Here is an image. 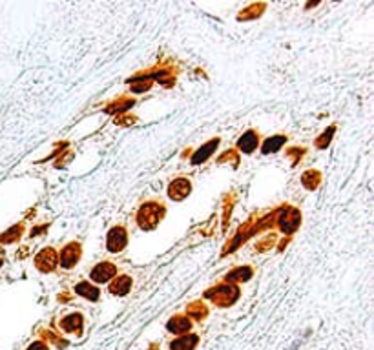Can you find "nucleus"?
<instances>
[{
	"mask_svg": "<svg viewBox=\"0 0 374 350\" xmlns=\"http://www.w3.org/2000/svg\"><path fill=\"white\" fill-rule=\"evenodd\" d=\"M75 292H77L79 296H83V298L90 299V301L99 299V288H95V286L90 283H79L77 288H75Z\"/></svg>",
	"mask_w": 374,
	"mask_h": 350,
	"instance_id": "obj_13",
	"label": "nucleus"
},
{
	"mask_svg": "<svg viewBox=\"0 0 374 350\" xmlns=\"http://www.w3.org/2000/svg\"><path fill=\"white\" fill-rule=\"evenodd\" d=\"M30 350H48V349H46L42 343H35V345H31L30 347Z\"/></svg>",
	"mask_w": 374,
	"mask_h": 350,
	"instance_id": "obj_22",
	"label": "nucleus"
},
{
	"mask_svg": "<svg viewBox=\"0 0 374 350\" xmlns=\"http://www.w3.org/2000/svg\"><path fill=\"white\" fill-rule=\"evenodd\" d=\"M0 265H2V261H0Z\"/></svg>",
	"mask_w": 374,
	"mask_h": 350,
	"instance_id": "obj_23",
	"label": "nucleus"
},
{
	"mask_svg": "<svg viewBox=\"0 0 374 350\" xmlns=\"http://www.w3.org/2000/svg\"><path fill=\"white\" fill-rule=\"evenodd\" d=\"M188 192H190V183H188L187 179H175L172 184H170V188H168V195H170L172 199H175V201L187 197Z\"/></svg>",
	"mask_w": 374,
	"mask_h": 350,
	"instance_id": "obj_8",
	"label": "nucleus"
},
{
	"mask_svg": "<svg viewBox=\"0 0 374 350\" xmlns=\"http://www.w3.org/2000/svg\"><path fill=\"white\" fill-rule=\"evenodd\" d=\"M132 288V279L128 276H119L115 277L112 283H110V292L117 294V296H124Z\"/></svg>",
	"mask_w": 374,
	"mask_h": 350,
	"instance_id": "obj_9",
	"label": "nucleus"
},
{
	"mask_svg": "<svg viewBox=\"0 0 374 350\" xmlns=\"http://www.w3.org/2000/svg\"><path fill=\"white\" fill-rule=\"evenodd\" d=\"M250 276H252V270L245 267V268H238L234 270V272H230L226 279H228V281H247Z\"/></svg>",
	"mask_w": 374,
	"mask_h": 350,
	"instance_id": "obj_16",
	"label": "nucleus"
},
{
	"mask_svg": "<svg viewBox=\"0 0 374 350\" xmlns=\"http://www.w3.org/2000/svg\"><path fill=\"white\" fill-rule=\"evenodd\" d=\"M18 232H20V226L11 228L9 232H6V235H0V241H4V243H11V241L18 239Z\"/></svg>",
	"mask_w": 374,
	"mask_h": 350,
	"instance_id": "obj_20",
	"label": "nucleus"
},
{
	"mask_svg": "<svg viewBox=\"0 0 374 350\" xmlns=\"http://www.w3.org/2000/svg\"><path fill=\"white\" fill-rule=\"evenodd\" d=\"M188 314L194 316V317H203L206 314V310H204V306L201 303H192V305L188 306Z\"/></svg>",
	"mask_w": 374,
	"mask_h": 350,
	"instance_id": "obj_19",
	"label": "nucleus"
},
{
	"mask_svg": "<svg viewBox=\"0 0 374 350\" xmlns=\"http://www.w3.org/2000/svg\"><path fill=\"white\" fill-rule=\"evenodd\" d=\"M318 183H320V173L318 171H307L305 175H303V184L308 188V190H314L318 186Z\"/></svg>",
	"mask_w": 374,
	"mask_h": 350,
	"instance_id": "obj_17",
	"label": "nucleus"
},
{
	"mask_svg": "<svg viewBox=\"0 0 374 350\" xmlns=\"http://www.w3.org/2000/svg\"><path fill=\"white\" fill-rule=\"evenodd\" d=\"M79 257H81V246L77 243H71V245L64 246V250L60 253V263L64 268H73Z\"/></svg>",
	"mask_w": 374,
	"mask_h": 350,
	"instance_id": "obj_5",
	"label": "nucleus"
},
{
	"mask_svg": "<svg viewBox=\"0 0 374 350\" xmlns=\"http://www.w3.org/2000/svg\"><path fill=\"white\" fill-rule=\"evenodd\" d=\"M299 214H298V210H287V214H283L281 216V219H279V224H281V230L287 232V233H290V232H294L296 228H298V224H299Z\"/></svg>",
	"mask_w": 374,
	"mask_h": 350,
	"instance_id": "obj_7",
	"label": "nucleus"
},
{
	"mask_svg": "<svg viewBox=\"0 0 374 350\" xmlns=\"http://www.w3.org/2000/svg\"><path fill=\"white\" fill-rule=\"evenodd\" d=\"M217 144H219V139H214V141L206 142L203 148H199L195 151V155L192 157V163L194 164H199V163H204V159H208L210 153L217 148Z\"/></svg>",
	"mask_w": 374,
	"mask_h": 350,
	"instance_id": "obj_10",
	"label": "nucleus"
},
{
	"mask_svg": "<svg viewBox=\"0 0 374 350\" xmlns=\"http://www.w3.org/2000/svg\"><path fill=\"white\" fill-rule=\"evenodd\" d=\"M113 276H115V267H113L112 263H108V261L97 265L90 274L91 281H95V283H106V281H110Z\"/></svg>",
	"mask_w": 374,
	"mask_h": 350,
	"instance_id": "obj_4",
	"label": "nucleus"
},
{
	"mask_svg": "<svg viewBox=\"0 0 374 350\" xmlns=\"http://www.w3.org/2000/svg\"><path fill=\"white\" fill-rule=\"evenodd\" d=\"M188 328H190V321L187 317H173L168 323V330L173 332V334H183V332H187Z\"/></svg>",
	"mask_w": 374,
	"mask_h": 350,
	"instance_id": "obj_15",
	"label": "nucleus"
},
{
	"mask_svg": "<svg viewBox=\"0 0 374 350\" xmlns=\"http://www.w3.org/2000/svg\"><path fill=\"white\" fill-rule=\"evenodd\" d=\"M81 327H83V316H81V314H71V316H68V317L62 319V328H64L66 332L79 330Z\"/></svg>",
	"mask_w": 374,
	"mask_h": 350,
	"instance_id": "obj_14",
	"label": "nucleus"
},
{
	"mask_svg": "<svg viewBox=\"0 0 374 350\" xmlns=\"http://www.w3.org/2000/svg\"><path fill=\"white\" fill-rule=\"evenodd\" d=\"M126 243H128V232L124 230L122 226H115V228L110 230V233H108V243H106L110 252H120V250L126 246Z\"/></svg>",
	"mask_w": 374,
	"mask_h": 350,
	"instance_id": "obj_3",
	"label": "nucleus"
},
{
	"mask_svg": "<svg viewBox=\"0 0 374 350\" xmlns=\"http://www.w3.org/2000/svg\"><path fill=\"white\" fill-rule=\"evenodd\" d=\"M206 298H210L219 306L232 305L234 301L238 299V288L232 286V284H221V286H217L214 290L206 292Z\"/></svg>",
	"mask_w": 374,
	"mask_h": 350,
	"instance_id": "obj_2",
	"label": "nucleus"
},
{
	"mask_svg": "<svg viewBox=\"0 0 374 350\" xmlns=\"http://www.w3.org/2000/svg\"><path fill=\"white\" fill-rule=\"evenodd\" d=\"M238 146H239V150L241 151H245V153L254 151L255 146H257V135H255V132H247V133L239 139Z\"/></svg>",
	"mask_w": 374,
	"mask_h": 350,
	"instance_id": "obj_11",
	"label": "nucleus"
},
{
	"mask_svg": "<svg viewBox=\"0 0 374 350\" xmlns=\"http://www.w3.org/2000/svg\"><path fill=\"white\" fill-rule=\"evenodd\" d=\"M195 343H197V335H183V337L172 343V350H192L195 347Z\"/></svg>",
	"mask_w": 374,
	"mask_h": 350,
	"instance_id": "obj_12",
	"label": "nucleus"
},
{
	"mask_svg": "<svg viewBox=\"0 0 374 350\" xmlns=\"http://www.w3.org/2000/svg\"><path fill=\"white\" fill-rule=\"evenodd\" d=\"M285 139L283 137H274V139H269V141L265 142V146H263V153H270V151H276L279 148V144H283Z\"/></svg>",
	"mask_w": 374,
	"mask_h": 350,
	"instance_id": "obj_18",
	"label": "nucleus"
},
{
	"mask_svg": "<svg viewBox=\"0 0 374 350\" xmlns=\"http://www.w3.org/2000/svg\"><path fill=\"white\" fill-rule=\"evenodd\" d=\"M332 133H334V128H329L322 139H318V146H320V148H325V144L329 142V139H332Z\"/></svg>",
	"mask_w": 374,
	"mask_h": 350,
	"instance_id": "obj_21",
	"label": "nucleus"
},
{
	"mask_svg": "<svg viewBox=\"0 0 374 350\" xmlns=\"http://www.w3.org/2000/svg\"><path fill=\"white\" fill-rule=\"evenodd\" d=\"M37 268H40L42 272H50L55 268V263H57V253L53 248H46L37 255Z\"/></svg>",
	"mask_w": 374,
	"mask_h": 350,
	"instance_id": "obj_6",
	"label": "nucleus"
},
{
	"mask_svg": "<svg viewBox=\"0 0 374 350\" xmlns=\"http://www.w3.org/2000/svg\"><path fill=\"white\" fill-rule=\"evenodd\" d=\"M163 214H165V210H163V206H159V202H146L137 214V223L144 230H152L157 226Z\"/></svg>",
	"mask_w": 374,
	"mask_h": 350,
	"instance_id": "obj_1",
	"label": "nucleus"
}]
</instances>
